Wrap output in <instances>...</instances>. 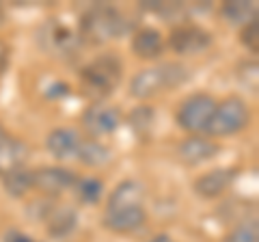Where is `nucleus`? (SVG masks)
<instances>
[{"label": "nucleus", "instance_id": "f257e3e1", "mask_svg": "<svg viewBox=\"0 0 259 242\" xmlns=\"http://www.w3.org/2000/svg\"><path fill=\"white\" fill-rule=\"evenodd\" d=\"M132 30H136V22L121 9L110 5H93L89 11H84L78 33L82 42L106 44L112 39L125 37Z\"/></svg>", "mask_w": 259, "mask_h": 242}, {"label": "nucleus", "instance_id": "f03ea898", "mask_svg": "<svg viewBox=\"0 0 259 242\" xmlns=\"http://www.w3.org/2000/svg\"><path fill=\"white\" fill-rule=\"evenodd\" d=\"M123 78V63L115 52H106L95 56L80 69V87L82 93L91 100H104L117 91Z\"/></svg>", "mask_w": 259, "mask_h": 242}, {"label": "nucleus", "instance_id": "7ed1b4c3", "mask_svg": "<svg viewBox=\"0 0 259 242\" xmlns=\"http://www.w3.org/2000/svg\"><path fill=\"white\" fill-rule=\"evenodd\" d=\"M190 78V71L182 63L168 61L156 67L141 69L130 83V95L136 100H149L162 91H173L180 85H186Z\"/></svg>", "mask_w": 259, "mask_h": 242}, {"label": "nucleus", "instance_id": "20e7f679", "mask_svg": "<svg viewBox=\"0 0 259 242\" xmlns=\"http://www.w3.org/2000/svg\"><path fill=\"white\" fill-rule=\"evenodd\" d=\"M248 124H250V110L246 106V102L238 98V95H231V98L216 104L212 121L207 126V134L216 136V139L233 136L242 130H246Z\"/></svg>", "mask_w": 259, "mask_h": 242}, {"label": "nucleus", "instance_id": "39448f33", "mask_svg": "<svg viewBox=\"0 0 259 242\" xmlns=\"http://www.w3.org/2000/svg\"><path fill=\"white\" fill-rule=\"evenodd\" d=\"M39 44L52 56L74 59V56L82 50L84 42L76 28H71L59 20H48L46 24H41V28H39Z\"/></svg>", "mask_w": 259, "mask_h": 242}, {"label": "nucleus", "instance_id": "423d86ee", "mask_svg": "<svg viewBox=\"0 0 259 242\" xmlns=\"http://www.w3.org/2000/svg\"><path fill=\"white\" fill-rule=\"evenodd\" d=\"M216 98L209 93H192L188 95L177 110V126L190 134H203L207 132V126L212 121L216 110Z\"/></svg>", "mask_w": 259, "mask_h": 242}, {"label": "nucleus", "instance_id": "0eeeda50", "mask_svg": "<svg viewBox=\"0 0 259 242\" xmlns=\"http://www.w3.org/2000/svg\"><path fill=\"white\" fill-rule=\"evenodd\" d=\"M121 121H123L121 108L115 106V104H102V102H93L91 106H87L82 117H80V124L93 139L112 134L121 126Z\"/></svg>", "mask_w": 259, "mask_h": 242}, {"label": "nucleus", "instance_id": "6e6552de", "mask_svg": "<svg viewBox=\"0 0 259 242\" xmlns=\"http://www.w3.org/2000/svg\"><path fill=\"white\" fill-rule=\"evenodd\" d=\"M212 46V35L194 24H180L168 35V48L180 56H194Z\"/></svg>", "mask_w": 259, "mask_h": 242}, {"label": "nucleus", "instance_id": "1a4fd4ad", "mask_svg": "<svg viewBox=\"0 0 259 242\" xmlns=\"http://www.w3.org/2000/svg\"><path fill=\"white\" fill-rule=\"evenodd\" d=\"M78 175L65 167H41L32 171V188L44 197H59L67 190H74Z\"/></svg>", "mask_w": 259, "mask_h": 242}, {"label": "nucleus", "instance_id": "9d476101", "mask_svg": "<svg viewBox=\"0 0 259 242\" xmlns=\"http://www.w3.org/2000/svg\"><path fill=\"white\" fill-rule=\"evenodd\" d=\"M236 177H238V169L221 167V169H214V171H207L201 177H197L192 186H194V192H197L199 197L216 199L231 188V184L236 182Z\"/></svg>", "mask_w": 259, "mask_h": 242}, {"label": "nucleus", "instance_id": "9b49d317", "mask_svg": "<svg viewBox=\"0 0 259 242\" xmlns=\"http://www.w3.org/2000/svg\"><path fill=\"white\" fill-rule=\"evenodd\" d=\"M218 151H221L218 143L209 141L203 134H192L177 145V158L188 167H197V165L207 163V160L216 158Z\"/></svg>", "mask_w": 259, "mask_h": 242}, {"label": "nucleus", "instance_id": "f8f14e48", "mask_svg": "<svg viewBox=\"0 0 259 242\" xmlns=\"http://www.w3.org/2000/svg\"><path fill=\"white\" fill-rule=\"evenodd\" d=\"M147 214H145L143 206H132V208H106L104 212V227L115 231V233H132L139 231Z\"/></svg>", "mask_w": 259, "mask_h": 242}, {"label": "nucleus", "instance_id": "ddd939ff", "mask_svg": "<svg viewBox=\"0 0 259 242\" xmlns=\"http://www.w3.org/2000/svg\"><path fill=\"white\" fill-rule=\"evenodd\" d=\"M82 143L84 136L74 128H54L46 139V147L59 160H76Z\"/></svg>", "mask_w": 259, "mask_h": 242}, {"label": "nucleus", "instance_id": "4468645a", "mask_svg": "<svg viewBox=\"0 0 259 242\" xmlns=\"http://www.w3.org/2000/svg\"><path fill=\"white\" fill-rule=\"evenodd\" d=\"M41 221L48 225V233L52 238H67L71 231L78 227V212L69 206H56L50 204L48 212Z\"/></svg>", "mask_w": 259, "mask_h": 242}, {"label": "nucleus", "instance_id": "2eb2a0df", "mask_svg": "<svg viewBox=\"0 0 259 242\" xmlns=\"http://www.w3.org/2000/svg\"><path fill=\"white\" fill-rule=\"evenodd\" d=\"M132 52L139 56V59H145V61L160 59V54L164 52V39H162V33L156 28H151V26L134 30Z\"/></svg>", "mask_w": 259, "mask_h": 242}, {"label": "nucleus", "instance_id": "dca6fc26", "mask_svg": "<svg viewBox=\"0 0 259 242\" xmlns=\"http://www.w3.org/2000/svg\"><path fill=\"white\" fill-rule=\"evenodd\" d=\"M28 154H30V149H28L26 143L7 136V139L0 143V177L22 169L26 165Z\"/></svg>", "mask_w": 259, "mask_h": 242}, {"label": "nucleus", "instance_id": "f3484780", "mask_svg": "<svg viewBox=\"0 0 259 242\" xmlns=\"http://www.w3.org/2000/svg\"><path fill=\"white\" fill-rule=\"evenodd\" d=\"M145 201V188L136 180H125L112 190L106 208H132L143 206Z\"/></svg>", "mask_w": 259, "mask_h": 242}, {"label": "nucleus", "instance_id": "a211bd4d", "mask_svg": "<svg viewBox=\"0 0 259 242\" xmlns=\"http://www.w3.org/2000/svg\"><path fill=\"white\" fill-rule=\"evenodd\" d=\"M221 15L231 24V26H240L244 28L246 24L257 20V5L255 3H225L221 7Z\"/></svg>", "mask_w": 259, "mask_h": 242}, {"label": "nucleus", "instance_id": "6ab92c4d", "mask_svg": "<svg viewBox=\"0 0 259 242\" xmlns=\"http://www.w3.org/2000/svg\"><path fill=\"white\" fill-rule=\"evenodd\" d=\"M84 167H91V169H100L104 165L110 163V149L106 145H102L100 141H87L82 143V147L78 151V158Z\"/></svg>", "mask_w": 259, "mask_h": 242}, {"label": "nucleus", "instance_id": "aec40b11", "mask_svg": "<svg viewBox=\"0 0 259 242\" xmlns=\"http://www.w3.org/2000/svg\"><path fill=\"white\" fill-rule=\"evenodd\" d=\"M127 124L132 128V132L136 134V139L147 141L151 136L153 124H156V112L151 106H136L127 117Z\"/></svg>", "mask_w": 259, "mask_h": 242}, {"label": "nucleus", "instance_id": "412c9836", "mask_svg": "<svg viewBox=\"0 0 259 242\" xmlns=\"http://www.w3.org/2000/svg\"><path fill=\"white\" fill-rule=\"evenodd\" d=\"M3 186L7 190V195H11L15 199L24 197L26 192L32 190V171L26 169V167H22V169H18V171H13V173H7L3 177Z\"/></svg>", "mask_w": 259, "mask_h": 242}, {"label": "nucleus", "instance_id": "4be33fe9", "mask_svg": "<svg viewBox=\"0 0 259 242\" xmlns=\"http://www.w3.org/2000/svg\"><path fill=\"white\" fill-rule=\"evenodd\" d=\"M74 190L82 204H100L104 197V182L100 177H78Z\"/></svg>", "mask_w": 259, "mask_h": 242}, {"label": "nucleus", "instance_id": "5701e85b", "mask_svg": "<svg viewBox=\"0 0 259 242\" xmlns=\"http://www.w3.org/2000/svg\"><path fill=\"white\" fill-rule=\"evenodd\" d=\"M221 242H259L257 219H255V216H253V219H250V216L242 219L240 223H236V227L227 233Z\"/></svg>", "mask_w": 259, "mask_h": 242}, {"label": "nucleus", "instance_id": "b1692460", "mask_svg": "<svg viewBox=\"0 0 259 242\" xmlns=\"http://www.w3.org/2000/svg\"><path fill=\"white\" fill-rule=\"evenodd\" d=\"M240 39L250 52L257 54V50H259V22L255 20V22L246 24V26L242 28V33H240Z\"/></svg>", "mask_w": 259, "mask_h": 242}, {"label": "nucleus", "instance_id": "393cba45", "mask_svg": "<svg viewBox=\"0 0 259 242\" xmlns=\"http://www.w3.org/2000/svg\"><path fill=\"white\" fill-rule=\"evenodd\" d=\"M238 76L240 80L244 83L248 89H253V91H257V61H244L242 65L238 67Z\"/></svg>", "mask_w": 259, "mask_h": 242}, {"label": "nucleus", "instance_id": "a878e982", "mask_svg": "<svg viewBox=\"0 0 259 242\" xmlns=\"http://www.w3.org/2000/svg\"><path fill=\"white\" fill-rule=\"evenodd\" d=\"M5 242H35V240L28 238L26 233H22L20 229H9L5 233Z\"/></svg>", "mask_w": 259, "mask_h": 242}, {"label": "nucleus", "instance_id": "bb28decb", "mask_svg": "<svg viewBox=\"0 0 259 242\" xmlns=\"http://www.w3.org/2000/svg\"><path fill=\"white\" fill-rule=\"evenodd\" d=\"M9 46H7L3 39H0V74L7 69V63H9Z\"/></svg>", "mask_w": 259, "mask_h": 242}, {"label": "nucleus", "instance_id": "cd10ccee", "mask_svg": "<svg viewBox=\"0 0 259 242\" xmlns=\"http://www.w3.org/2000/svg\"><path fill=\"white\" fill-rule=\"evenodd\" d=\"M149 242H173L168 236H158V238H153V240H149Z\"/></svg>", "mask_w": 259, "mask_h": 242}, {"label": "nucleus", "instance_id": "c85d7f7f", "mask_svg": "<svg viewBox=\"0 0 259 242\" xmlns=\"http://www.w3.org/2000/svg\"><path fill=\"white\" fill-rule=\"evenodd\" d=\"M7 136H9V134H7V130H5L3 126H0V143H3V141L7 139Z\"/></svg>", "mask_w": 259, "mask_h": 242}, {"label": "nucleus", "instance_id": "c756f323", "mask_svg": "<svg viewBox=\"0 0 259 242\" xmlns=\"http://www.w3.org/2000/svg\"><path fill=\"white\" fill-rule=\"evenodd\" d=\"M5 22V11H3V7H0V24Z\"/></svg>", "mask_w": 259, "mask_h": 242}]
</instances>
